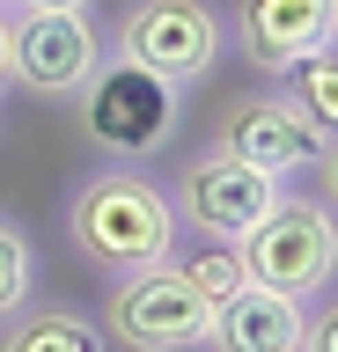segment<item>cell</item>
I'll use <instances>...</instances> for the list:
<instances>
[{
    "label": "cell",
    "instance_id": "6da1fadb",
    "mask_svg": "<svg viewBox=\"0 0 338 352\" xmlns=\"http://www.w3.org/2000/svg\"><path fill=\"white\" fill-rule=\"evenodd\" d=\"M67 242H74V257L89 272H103V279H133L147 264H169L177 242H184L169 184H155L147 169H125V162L81 176L74 198H67Z\"/></svg>",
    "mask_w": 338,
    "mask_h": 352
},
{
    "label": "cell",
    "instance_id": "7a4b0ae2",
    "mask_svg": "<svg viewBox=\"0 0 338 352\" xmlns=\"http://www.w3.org/2000/svg\"><path fill=\"white\" fill-rule=\"evenodd\" d=\"M74 118H81V140L96 154H111L125 169H147L184 125V88H169V81H155V74H140V66L103 52V66L74 96Z\"/></svg>",
    "mask_w": 338,
    "mask_h": 352
},
{
    "label": "cell",
    "instance_id": "3957f363",
    "mask_svg": "<svg viewBox=\"0 0 338 352\" xmlns=\"http://www.w3.org/2000/svg\"><path fill=\"white\" fill-rule=\"evenodd\" d=\"M103 52L169 88H199L228 52V15L213 0H125Z\"/></svg>",
    "mask_w": 338,
    "mask_h": 352
},
{
    "label": "cell",
    "instance_id": "277c9868",
    "mask_svg": "<svg viewBox=\"0 0 338 352\" xmlns=\"http://www.w3.org/2000/svg\"><path fill=\"white\" fill-rule=\"evenodd\" d=\"M235 250H243L250 286L302 301V294H324V286H331V272H338V220H331V206H324V198L279 191V198H272V213L257 220Z\"/></svg>",
    "mask_w": 338,
    "mask_h": 352
},
{
    "label": "cell",
    "instance_id": "5b68a950",
    "mask_svg": "<svg viewBox=\"0 0 338 352\" xmlns=\"http://www.w3.org/2000/svg\"><path fill=\"white\" fill-rule=\"evenodd\" d=\"M206 323L213 308L191 294V279L169 264H147L133 279H111V301H103V345L118 352H206Z\"/></svg>",
    "mask_w": 338,
    "mask_h": 352
},
{
    "label": "cell",
    "instance_id": "8992f818",
    "mask_svg": "<svg viewBox=\"0 0 338 352\" xmlns=\"http://www.w3.org/2000/svg\"><path fill=\"white\" fill-rule=\"evenodd\" d=\"M213 147H221L228 162H243V169L272 176V184H287V176L331 162V132L309 125V110L294 103L287 88H257V96H235V103L221 110Z\"/></svg>",
    "mask_w": 338,
    "mask_h": 352
},
{
    "label": "cell",
    "instance_id": "52a82bcc",
    "mask_svg": "<svg viewBox=\"0 0 338 352\" xmlns=\"http://www.w3.org/2000/svg\"><path fill=\"white\" fill-rule=\"evenodd\" d=\"M103 66V30L81 15H52V8H15L8 15V81L37 96V103H74L81 81Z\"/></svg>",
    "mask_w": 338,
    "mask_h": 352
},
{
    "label": "cell",
    "instance_id": "ba28073f",
    "mask_svg": "<svg viewBox=\"0 0 338 352\" xmlns=\"http://www.w3.org/2000/svg\"><path fill=\"white\" fill-rule=\"evenodd\" d=\"M287 191V184H272V176L243 169V162H228L221 147L191 154V169L169 184V206H177V228H191V235L206 242H243L257 220L272 213V198Z\"/></svg>",
    "mask_w": 338,
    "mask_h": 352
},
{
    "label": "cell",
    "instance_id": "9c48e42d",
    "mask_svg": "<svg viewBox=\"0 0 338 352\" xmlns=\"http://www.w3.org/2000/svg\"><path fill=\"white\" fill-rule=\"evenodd\" d=\"M228 37L243 44V59L272 81H287L302 59L331 52L338 37V0H235Z\"/></svg>",
    "mask_w": 338,
    "mask_h": 352
},
{
    "label": "cell",
    "instance_id": "30bf717a",
    "mask_svg": "<svg viewBox=\"0 0 338 352\" xmlns=\"http://www.w3.org/2000/svg\"><path fill=\"white\" fill-rule=\"evenodd\" d=\"M294 338H302V301L265 294V286L228 294L206 323V352H294Z\"/></svg>",
    "mask_w": 338,
    "mask_h": 352
},
{
    "label": "cell",
    "instance_id": "8fae6325",
    "mask_svg": "<svg viewBox=\"0 0 338 352\" xmlns=\"http://www.w3.org/2000/svg\"><path fill=\"white\" fill-rule=\"evenodd\" d=\"M0 352H111V345H103L96 316H81L67 301H45V308L30 301L23 316L0 323Z\"/></svg>",
    "mask_w": 338,
    "mask_h": 352
},
{
    "label": "cell",
    "instance_id": "7c38bea8",
    "mask_svg": "<svg viewBox=\"0 0 338 352\" xmlns=\"http://www.w3.org/2000/svg\"><path fill=\"white\" fill-rule=\"evenodd\" d=\"M177 272L191 279V294H199L206 308H221L228 294H243V286H250V272H243V250H235V242H199L191 257H177Z\"/></svg>",
    "mask_w": 338,
    "mask_h": 352
},
{
    "label": "cell",
    "instance_id": "4fadbf2b",
    "mask_svg": "<svg viewBox=\"0 0 338 352\" xmlns=\"http://www.w3.org/2000/svg\"><path fill=\"white\" fill-rule=\"evenodd\" d=\"M30 286H37V250H30V235L15 220L0 213V323L30 308Z\"/></svg>",
    "mask_w": 338,
    "mask_h": 352
},
{
    "label": "cell",
    "instance_id": "5bb4252c",
    "mask_svg": "<svg viewBox=\"0 0 338 352\" xmlns=\"http://www.w3.org/2000/svg\"><path fill=\"white\" fill-rule=\"evenodd\" d=\"M287 96L309 110V125L331 132V125H338V59H331V52L302 59V66H294V88H287Z\"/></svg>",
    "mask_w": 338,
    "mask_h": 352
},
{
    "label": "cell",
    "instance_id": "9a60e30c",
    "mask_svg": "<svg viewBox=\"0 0 338 352\" xmlns=\"http://www.w3.org/2000/svg\"><path fill=\"white\" fill-rule=\"evenodd\" d=\"M294 352H338V316H331V308L302 316V338H294Z\"/></svg>",
    "mask_w": 338,
    "mask_h": 352
},
{
    "label": "cell",
    "instance_id": "2e32d148",
    "mask_svg": "<svg viewBox=\"0 0 338 352\" xmlns=\"http://www.w3.org/2000/svg\"><path fill=\"white\" fill-rule=\"evenodd\" d=\"M8 8H52V15H81L89 0H8Z\"/></svg>",
    "mask_w": 338,
    "mask_h": 352
},
{
    "label": "cell",
    "instance_id": "e0dca14e",
    "mask_svg": "<svg viewBox=\"0 0 338 352\" xmlns=\"http://www.w3.org/2000/svg\"><path fill=\"white\" fill-rule=\"evenodd\" d=\"M0 88H8V8H0Z\"/></svg>",
    "mask_w": 338,
    "mask_h": 352
},
{
    "label": "cell",
    "instance_id": "ac0fdd59",
    "mask_svg": "<svg viewBox=\"0 0 338 352\" xmlns=\"http://www.w3.org/2000/svg\"><path fill=\"white\" fill-rule=\"evenodd\" d=\"M0 110H8V96H0Z\"/></svg>",
    "mask_w": 338,
    "mask_h": 352
},
{
    "label": "cell",
    "instance_id": "d6986e66",
    "mask_svg": "<svg viewBox=\"0 0 338 352\" xmlns=\"http://www.w3.org/2000/svg\"><path fill=\"white\" fill-rule=\"evenodd\" d=\"M0 8H8V0H0Z\"/></svg>",
    "mask_w": 338,
    "mask_h": 352
}]
</instances>
